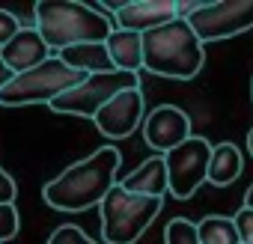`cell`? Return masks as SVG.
Here are the masks:
<instances>
[{"label": "cell", "mask_w": 253, "mask_h": 244, "mask_svg": "<svg viewBox=\"0 0 253 244\" xmlns=\"http://www.w3.org/2000/svg\"><path fill=\"white\" fill-rule=\"evenodd\" d=\"M211 158V143L206 137H188L182 146L170 149L164 155L167 167V194L176 200H191L206 185V170Z\"/></svg>", "instance_id": "cell-7"}, {"label": "cell", "mask_w": 253, "mask_h": 244, "mask_svg": "<svg viewBox=\"0 0 253 244\" xmlns=\"http://www.w3.org/2000/svg\"><path fill=\"white\" fill-rule=\"evenodd\" d=\"M188 137H191V119L176 104H158L143 119V140L161 155L182 146Z\"/></svg>", "instance_id": "cell-9"}, {"label": "cell", "mask_w": 253, "mask_h": 244, "mask_svg": "<svg viewBox=\"0 0 253 244\" xmlns=\"http://www.w3.org/2000/svg\"><path fill=\"white\" fill-rule=\"evenodd\" d=\"M244 170V158L241 149L229 140L211 146V158H209V170H206V182H211L214 188H226L232 185Z\"/></svg>", "instance_id": "cell-16"}, {"label": "cell", "mask_w": 253, "mask_h": 244, "mask_svg": "<svg viewBox=\"0 0 253 244\" xmlns=\"http://www.w3.org/2000/svg\"><path fill=\"white\" fill-rule=\"evenodd\" d=\"M188 24L203 45L232 39L253 30V0H209L188 18Z\"/></svg>", "instance_id": "cell-8"}, {"label": "cell", "mask_w": 253, "mask_h": 244, "mask_svg": "<svg viewBox=\"0 0 253 244\" xmlns=\"http://www.w3.org/2000/svg\"><path fill=\"white\" fill-rule=\"evenodd\" d=\"M232 220H235V229H238V241L241 244H253V211L241 208Z\"/></svg>", "instance_id": "cell-21"}, {"label": "cell", "mask_w": 253, "mask_h": 244, "mask_svg": "<svg viewBox=\"0 0 253 244\" xmlns=\"http://www.w3.org/2000/svg\"><path fill=\"white\" fill-rule=\"evenodd\" d=\"M125 89H140V75H134V72L86 75L78 86H72L60 98H54L51 110L54 113H69V116H86V119H92L113 95H119Z\"/></svg>", "instance_id": "cell-6"}, {"label": "cell", "mask_w": 253, "mask_h": 244, "mask_svg": "<svg viewBox=\"0 0 253 244\" xmlns=\"http://www.w3.org/2000/svg\"><path fill=\"white\" fill-rule=\"evenodd\" d=\"M33 18L36 33L42 36L51 54H60L72 45L104 42L113 30L110 15L98 12L92 3H81V0H39Z\"/></svg>", "instance_id": "cell-2"}, {"label": "cell", "mask_w": 253, "mask_h": 244, "mask_svg": "<svg viewBox=\"0 0 253 244\" xmlns=\"http://www.w3.org/2000/svg\"><path fill=\"white\" fill-rule=\"evenodd\" d=\"M247 149H250V155H253V128H250V134H247Z\"/></svg>", "instance_id": "cell-26"}, {"label": "cell", "mask_w": 253, "mask_h": 244, "mask_svg": "<svg viewBox=\"0 0 253 244\" xmlns=\"http://www.w3.org/2000/svg\"><path fill=\"white\" fill-rule=\"evenodd\" d=\"M18 226H21L18 208H15V205H0V244H3V241H12V238L18 235Z\"/></svg>", "instance_id": "cell-20"}, {"label": "cell", "mask_w": 253, "mask_h": 244, "mask_svg": "<svg viewBox=\"0 0 253 244\" xmlns=\"http://www.w3.org/2000/svg\"><path fill=\"white\" fill-rule=\"evenodd\" d=\"M21 27H24V24H21V21L12 15V12L0 9V48H3V45H6V42H9V39H12V36L21 30Z\"/></svg>", "instance_id": "cell-22"}, {"label": "cell", "mask_w": 253, "mask_h": 244, "mask_svg": "<svg viewBox=\"0 0 253 244\" xmlns=\"http://www.w3.org/2000/svg\"><path fill=\"white\" fill-rule=\"evenodd\" d=\"M250 95H253V83H250Z\"/></svg>", "instance_id": "cell-27"}, {"label": "cell", "mask_w": 253, "mask_h": 244, "mask_svg": "<svg viewBox=\"0 0 253 244\" xmlns=\"http://www.w3.org/2000/svg\"><path fill=\"white\" fill-rule=\"evenodd\" d=\"M122 188L128 191V194H137V197H158V200H164L167 197V167H164V155L146 158L137 170H131L128 176L122 179Z\"/></svg>", "instance_id": "cell-13"}, {"label": "cell", "mask_w": 253, "mask_h": 244, "mask_svg": "<svg viewBox=\"0 0 253 244\" xmlns=\"http://www.w3.org/2000/svg\"><path fill=\"white\" fill-rule=\"evenodd\" d=\"M164 244H200L197 223H191L188 217H173L164 229Z\"/></svg>", "instance_id": "cell-18"}, {"label": "cell", "mask_w": 253, "mask_h": 244, "mask_svg": "<svg viewBox=\"0 0 253 244\" xmlns=\"http://www.w3.org/2000/svg\"><path fill=\"white\" fill-rule=\"evenodd\" d=\"M48 57H54V54H51L48 45L42 42V36L36 33V27H21L3 48H0V60H3V66H6L12 75H21V72L36 69V66L45 63Z\"/></svg>", "instance_id": "cell-12"}, {"label": "cell", "mask_w": 253, "mask_h": 244, "mask_svg": "<svg viewBox=\"0 0 253 244\" xmlns=\"http://www.w3.org/2000/svg\"><path fill=\"white\" fill-rule=\"evenodd\" d=\"M244 208H250L253 211V185L247 188V194H244Z\"/></svg>", "instance_id": "cell-25"}, {"label": "cell", "mask_w": 253, "mask_h": 244, "mask_svg": "<svg viewBox=\"0 0 253 244\" xmlns=\"http://www.w3.org/2000/svg\"><path fill=\"white\" fill-rule=\"evenodd\" d=\"M92 122L107 140H122V137L134 134V128L143 122V92L140 89H125V92L113 95L92 116Z\"/></svg>", "instance_id": "cell-10"}, {"label": "cell", "mask_w": 253, "mask_h": 244, "mask_svg": "<svg viewBox=\"0 0 253 244\" xmlns=\"http://www.w3.org/2000/svg\"><path fill=\"white\" fill-rule=\"evenodd\" d=\"M15 197H18V185L15 179L0 167V205H15Z\"/></svg>", "instance_id": "cell-23"}, {"label": "cell", "mask_w": 253, "mask_h": 244, "mask_svg": "<svg viewBox=\"0 0 253 244\" xmlns=\"http://www.w3.org/2000/svg\"><path fill=\"white\" fill-rule=\"evenodd\" d=\"M140 42H143V69L158 78L191 81L203 72L206 48L194 36L191 24L182 18L143 33Z\"/></svg>", "instance_id": "cell-3"}, {"label": "cell", "mask_w": 253, "mask_h": 244, "mask_svg": "<svg viewBox=\"0 0 253 244\" xmlns=\"http://www.w3.org/2000/svg\"><path fill=\"white\" fill-rule=\"evenodd\" d=\"M60 57L69 69L81 72V75H104V72H116L113 63H110V54L104 48V42H86V45H72L60 54Z\"/></svg>", "instance_id": "cell-15"}, {"label": "cell", "mask_w": 253, "mask_h": 244, "mask_svg": "<svg viewBox=\"0 0 253 244\" xmlns=\"http://www.w3.org/2000/svg\"><path fill=\"white\" fill-rule=\"evenodd\" d=\"M45 244H98V241H92L81 226H75V223H63V226H57V229L51 232V238H48Z\"/></svg>", "instance_id": "cell-19"}, {"label": "cell", "mask_w": 253, "mask_h": 244, "mask_svg": "<svg viewBox=\"0 0 253 244\" xmlns=\"http://www.w3.org/2000/svg\"><path fill=\"white\" fill-rule=\"evenodd\" d=\"M110 21L113 30H131L143 36L161 24L176 21V0H134V3H125Z\"/></svg>", "instance_id": "cell-11"}, {"label": "cell", "mask_w": 253, "mask_h": 244, "mask_svg": "<svg viewBox=\"0 0 253 244\" xmlns=\"http://www.w3.org/2000/svg\"><path fill=\"white\" fill-rule=\"evenodd\" d=\"M197 235H200V244H241L235 220L226 217V214H209V217H203L197 223Z\"/></svg>", "instance_id": "cell-17"}, {"label": "cell", "mask_w": 253, "mask_h": 244, "mask_svg": "<svg viewBox=\"0 0 253 244\" xmlns=\"http://www.w3.org/2000/svg\"><path fill=\"white\" fill-rule=\"evenodd\" d=\"M12 78H15V75H12V72H9V69L3 66V60H0V89H3V86H6V83L12 81Z\"/></svg>", "instance_id": "cell-24"}, {"label": "cell", "mask_w": 253, "mask_h": 244, "mask_svg": "<svg viewBox=\"0 0 253 244\" xmlns=\"http://www.w3.org/2000/svg\"><path fill=\"white\" fill-rule=\"evenodd\" d=\"M164 200L158 197H137L122 185H113L107 197L98 203L101 214V238L107 244H134L161 214Z\"/></svg>", "instance_id": "cell-4"}, {"label": "cell", "mask_w": 253, "mask_h": 244, "mask_svg": "<svg viewBox=\"0 0 253 244\" xmlns=\"http://www.w3.org/2000/svg\"><path fill=\"white\" fill-rule=\"evenodd\" d=\"M86 75L69 69L60 57H48L30 72L15 75L0 89V107H27V104H51L66 89L78 86Z\"/></svg>", "instance_id": "cell-5"}, {"label": "cell", "mask_w": 253, "mask_h": 244, "mask_svg": "<svg viewBox=\"0 0 253 244\" xmlns=\"http://www.w3.org/2000/svg\"><path fill=\"white\" fill-rule=\"evenodd\" d=\"M104 48L110 54V63L116 72H143V42L140 33L131 30H110V36L104 39Z\"/></svg>", "instance_id": "cell-14"}, {"label": "cell", "mask_w": 253, "mask_h": 244, "mask_svg": "<svg viewBox=\"0 0 253 244\" xmlns=\"http://www.w3.org/2000/svg\"><path fill=\"white\" fill-rule=\"evenodd\" d=\"M119 164H122L119 149L116 146H101L92 155H86L84 161L69 164L51 182H45L42 197H45V203L51 208H60V211H86V208L98 205L107 197V191L116 185Z\"/></svg>", "instance_id": "cell-1"}]
</instances>
